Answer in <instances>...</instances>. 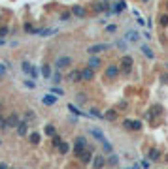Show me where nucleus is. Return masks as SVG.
Returning a JSON list of instances; mask_svg holds the SVG:
<instances>
[{
  "label": "nucleus",
  "mask_w": 168,
  "mask_h": 169,
  "mask_svg": "<svg viewBox=\"0 0 168 169\" xmlns=\"http://www.w3.org/2000/svg\"><path fill=\"white\" fill-rule=\"evenodd\" d=\"M85 150H87V139H85L83 135L76 137V141H74V156H81Z\"/></svg>",
  "instance_id": "nucleus-1"
},
{
  "label": "nucleus",
  "mask_w": 168,
  "mask_h": 169,
  "mask_svg": "<svg viewBox=\"0 0 168 169\" xmlns=\"http://www.w3.org/2000/svg\"><path fill=\"white\" fill-rule=\"evenodd\" d=\"M119 66H121V70L125 71V73H130V70H132V66H134V58L129 55H125L123 58L119 60Z\"/></svg>",
  "instance_id": "nucleus-2"
},
{
  "label": "nucleus",
  "mask_w": 168,
  "mask_h": 169,
  "mask_svg": "<svg viewBox=\"0 0 168 169\" xmlns=\"http://www.w3.org/2000/svg\"><path fill=\"white\" fill-rule=\"evenodd\" d=\"M123 128H125V130H130V132H140L142 130V120L127 119V120H123Z\"/></svg>",
  "instance_id": "nucleus-3"
},
{
  "label": "nucleus",
  "mask_w": 168,
  "mask_h": 169,
  "mask_svg": "<svg viewBox=\"0 0 168 169\" xmlns=\"http://www.w3.org/2000/svg\"><path fill=\"white\" fill-rule=\"evenodd\" d=\"M72 56H59L57 62H55V66H57V70H64V68H70L72 66Z\"/></svg>",
  "instance_id": "nucleus-4"
},
{
  "label": "nucleus",
  "mask_w": 168,
  "mask_h": 169,
  "mask_svg": "<svg viewBox=\"0 0 168 169\" xmlns=\"http://www.w3.org/2000/svg\"><path fill=\"white\" fill-rule=\"evenodd\" d=\"M110 47H111L110 43H96V45H91L87 49V53L89 55H98V53H102V51H108Z\"/></svg>",
  "instance_id": "nucleus-5"
},
{
  "label": "nucleus",
  "mask_w": 168,
  "mask_h": 169,
  "mask_svg": "<svg viewBox=\"0 0 168 169\" xmlns=\"http://www.w3.org/2000/svg\"><path fill=\"white\" fill-rule=\"evenodd\" d=\"M104 75H106L108 79H115L117 75H119V66H117V64H110L108 68H106Z\"/></svg>",
  "instance_id": "nucleus-6"
},
{
  "label": "nucleus",
  "mask_w": 168,
  "mask_h": 169,
  "mask_svg": "<svg viewBox=\"0 0 168 169\" xmlns=\"http://www.w3.org/2000/svg\"><path fill=\"white\" fill-rule=\"evenodd\" d=\"M6 122H8V128H17L21 124V117H19L17 113H12V115L6 119Z\"/></svg>",
  "instance_id": "nucleus-7"
},
{
  "label": "nucleus",
  "mask_w": 168,
  "mask_h": 169,
  "mask_svg": "<svg viewBox=\"0 0 168 169\" xmlns=\"http://www.w3.org/2000/svg\"><path fill=\"white\" fill-rule=\"evenodd\" d=\"M161 156H162V152L159 148H149V152H147V160L149 162H159Z\"/></svg>",
  "instance_id": "nucleus-8"
},
{
  "label": "nucleus",
  "mask_w": 168,
  "mask_h": 169,
  "mask_svg": "<svg viewBox=\"0 0 168 169\" xmlns=\"http://www.w3.org/2000/svg\"><path fill=\"white\" fill-rule=\"evenodd\" d=\"M104 163H106L104 154H96V156L93 158V169H102V167H104Z\"/></svg>",
  "instance_id": "nucleus-9"
},
{
  "label": "nucleus",
  "mask_w": 168,
  "mask_h": 169,
  "mask_svg": "<svg viewBox=\"0 0 168 169\" xmlns=\"http://www.w3.org/2000/svg\"><path fill=\"white\" fill-rule=\"evenodd\" d=\"M89 135H91V137H95V139L98 141V143H104V141H106L104 134H102L100 130H96V128H89Z\"/></svg>",
  "instance_id": "nucleus-10"
},
{
  "label": "nucleus",
  "mask_w": 168,
  "mask_h": 169,
  "mask_svg": "<svg viewBox=\"0 0 168 169\" xmlns=\"http://www.w3.org/2000/svg\"><path fill=\"white\" fill-rule=\"evenodd\" d=\"M57 101H59V96H57V94H53V92L42 98V104H44V105H55Z\"/></svg>",
  "instance_id": "nucleus-11"
},
{
  "label": "nucleus",
  "mask_w": 168,
  "mask_h": 169,
  "mask_svg": "<svg viewBox=\"0 0 168 169\" xmlns=\"http://www.w3.org/2000/svg\"><path fill=\"white\" fill-rule=\"evenodd\" d=\"M81 75H83V81H93V77H95V68H91V66H87L85 70H81Z\"/></svg>",
  "instance_id": "nucleus-12"
},
{
  "label": "nucleus",
  "mask_w": 168,
  "mask_h": 169,
  "mask_svg": "<svg viewBox=\"0 0 168 169\" xmlns=\"http://www.w3.org/2000/svg\"><path fill=\"white\" fill-rule=\"evenodd\" d=\"M68 81H70V83H81V81H83V75H81L79 70H74L72 73L68 75Z\"/></svg>",
  "instance_id": "nucleus-13"
},
{
  "label": "nucleus",
  "mask_w": 168,
  "mask_h": 169,
  "mask_svg": "<svg viewBox=\"0 0 168 169\" xmlns=\"http://www.w3.org/2000/svg\"><path fill=\"white\" fill-rule=\"evenodd\" d=\"M117 117H119V111H117V109H108L104 113V120H110V122L117 120Z\"/></svg>",
  "instance_id": "nucleus-14"
},
{
  "label": "nucleus",
  "mask_w": 168,
  "mask_h": 169,
  "mask_svg": "<svg viewBox=\"0 0 168 169\" xmlns=\"http://www.w3.org/2000/svg\"><path fill=\"white\" fill-rule=\"evenodd\" d=\"M125 40H127V42H138V40H140V34L136 32V30H127Z\"/></svg>",
  "instance_id": "nucleus-15"
},
{
  "label": "nucleus",
  "mask_w": 168,
  "mask_h": 169,
  "mask_svg": "<svg viewBox=\"0 0 168 169\" xmlns=\"http://www.w3.org/2000/svg\"><path fill=\"white\" fill-rule=\"evenodd\" d=\"M28 126H30V124H28L27 120H21V124L17 126V134L21 135V137H23V135H27V134H28Z\"/></svg>",
  "instance_id": "nucleus-16"
},
{
  "label": "nucleus",
  "mask_w": 168,
  "mask_h": 169,
  "mask_svg": "<svg viewBox=\"0 0 168 169\" xmlns=\"http://www.w3.org/2000/svg\"><path fill=\"white\" fill-rule=\"evenodd\" d=\"M72 15H76V17H85L87 15V12H85V8H81V6H72Z\"/></svg>",
  "instance_id": "nucleus-17"
},
{
  "label": "nucleus",
  "mask_w": 168,
  "mask_h": 169,
  "mask_svg": "<svg viewBox=\"0 0 168 169\" xmlns=\"http://www.w3.org/2000/svg\"><path fill=\"white\" fill-rule=\"evenodd\" d=\"M21 70L25 71V73H30V75H32V79L36 77V70H34L28 62H23V64H21Z\"/></svg>",
  "instance_id": "nucleus-18"
},
{
  "label": "nucleus",
  "mask_w": 168,
  "mask_h": 169,
  "mask_svg": "<svg viewBox=\"0 0 168 169\" xmlns=\"http://www.w3.org/2000/svg\"><path fill=\"white\" fill-rule=\"evenodd\" d=\"M36 119H38V117H36V113H34L32 109H28L27 113H25V120H27L28 124H34V122H36Z\"/></svg>",
  "instance_id": "nucleus-19"
},
{
  "label": "nucleus",
  "mask_w": 168,
  "mask_h": 169,
  "mask_svg": "<svg viewBox=\"0 0 168 169\" xmlns=\"http://www.w3.org/2000/svg\"><path fill=\"white\" fill-rule=\"evenodd\" d=\"M79 158H81V162H83V163H89V162L95 158V156H93V150H91V148H89V150H85Z\"/></svg>",
  "instance_id": "nucleus-20"
},
{
  "label": "nucleus",
  "mask_w": 168,
  "mask_h": 169,
  "mask_svg": "<svg viewBox=\"0 0 168 169\" xmlns=\"http://www.w3.org/2000/svg\"><path fill=\"white\" fill-rule=\"evenodd\" d=\"M125 6H127L125 0H119V2H115V4H113V13H121V12L125 9Z\"/></svg>",
  "instance_id": "nucleus-21"
},
{
  "label": "nucleus",
  "mask_w": 168,
  "mask_h": 169,
  "mask_svg": "<svg viewBox=\"0 0 168 169\" xmlns=\"http://www.w3.org/2000/svg\"><path fill=\"white\" fill-rule=\"evenodd\" d=\"M40 139H42V135H40L38 132H32V134L28 135V141L32 143V145H38V143H40Z\"/></svg>",
  "instance_id": "nucleus-22"
},
{
  "label": "nucleus",
  "mask_w": 168,
  "mask_h": 169,
  "mask_svg": "<svg viewBox=\"0 0 168 169\" xmlns=\"http://www.w3.org/2000/svg\"><path fill=\"white\" fill-rule=\"evenodd\" d=\"M59 148V152H60V154H68V152H70V145H68V143H66V141H63V143H60V145L57 147Z\"/></svg>",
  "instance_id": "nucleus-23"
},
{
  "label": "nucleus",
  "mask_w": 168,
  "mask_h": 169,
  "mask_svg": "<svg viewBox=\"0 0 168 169\" xmlns=\"http://www.w3.org/2000/svg\"><path fill=\"white\" fill-rule=\"evenodd\" d=\"M155 117H157V113H155V109H153V107H151V109H149V111H147L145 115H144V119H145V120H149V122H153V120H155Z\"/></svg>",
  "instance_id": "nucleus-24"
},
{
  "label": "nucleus",
  "mask_w": 168,
  "mask_h": 169,
  "mask_svg": "<svg viewBox=\"0 0 168 169\" xmlns=\"http://www.w3.org/2000/svg\"><path fill=\"white\" fill-rule=\"evenodd\" d=\"M102 150L106 152V154H111V152H113V147H111V143H110L108 139L102 143Z\"/></svg>",
  "instance_id": "nucleus-25"
},
{
  "label": "nucleus",
  "mask_w": 168,
  "mask_h": 169,
  "mask_svg": "<svg viewBox=\"0 0 168 169\" xmlns=\"http://www.w3.org/2000/svg\"><path fill=\"white\" fill-rule=\"evenodd\" d=\"M68 109H70V111H72V113H74V115H78V117H89V115H87V113H81V111L78 109V107H74V104H68Z\"/></svg>",
  "instance_id": "nucleus-26"
},
{
  "label": "nucleus",
  "mask_w": 168,
  "mask_h": 169,
  "mask_svg": "<svg viewBox=\"0 0 168 169\" xmlns=\"http://www.w3.org/2000/svg\"><path fill=\"white\" fill-rule=\"evenodd\" d=\"M142 53H144L147 58H153V56H155V53H153L149 47H147V45H142Z\"/></svg>",
  "instance_id": "nucleus-27"
},
{
  "label": "nucleus",
  "mask_w": 168,
  "mask_h": 169,
  "mask_svg": "<svg viewBox=\"0 0 168 169\" xmlns=\"http://www.w3.org/2000/svg\"><path fill=\"white\" fill-rule=\"evenodd\" d=\"M55 134H57V130H55V126H53V124H47V126H45V135L53 137Z\"/></svg>",
  "instance_id": "nucleus-28"
},
{
  "label": "nucleus",
  "mask_w": 168,
  "mask_h": 169,
  "mask_svg": "<svg viewBox=\"0 0 168 169\" xmlns=\"http://www.w3.org/2000/svg\"><path fill=\"white\" fill-rule=\"evenodd\" d=\"M87 66H91V68H98V66H100V58H96V56L89 58V64Z\"/></svg>",
  "instance_id": "nucleus-29"
},
{
  "label": "nucleus",
  "mask_w": 168,
  "mask_h": 169,
  "mask_svg": "<svg viewBox=\"0 0 168 169\" xmlns=\"http://www.w3.org/2000/svg\"><path fill=\"white\" fill-rule=\"evenodd\" d=\"M91 117H95V119H100V120H104V115L100 113L98 109H91V113H89Z\"/></svg>",
  "instance_id": "nucleus-30"
},
{
  "label": "nucleus",
  "mask_w": 168,
  "mask_h": 169,
  "mask_svg": "<svg viewBox=\"0 0 168 169\" xmlns=\"http://www.w3.org/2000/svg\"><path fill=\"white\" fill-rule=\"evenodd\" d=\"M42 75H44V77H47V79L51 77V70H49V66H47V64H44V66H42Z\"/></svg>",
  "instance_id": "nucleus-31"
},
{
  "label": "nucleus",
  "mask_w": 168,
  "mask_h": 169,
  "mask_svg": "<svg viewBox=\"0 0 168 169\" xmlns=\"http://www.w3.org/2000/svg\"><path fill=\"white\" fill-rule=\"evenodd\" d=\"M108 163H110V165H117V163H119V156H115V154H110V158H108Z\"/></svg>",
  "instance_id": "nucleus-32"
},
{
  "label": "nucleus",
  "mask_w": 168,
  "mask_h": 169,
  "mask_svg": "<svg viewBox=\"0 0 168 169\" xmlns=\"http://www.w3.org/2000/svg\"><path fill=\"white\" fill-rule=\"evenodd\" d=\"M51 143H53V147H59L60 143H63V139H60V135H57V134H55V135L51 137Z\"/></svg>",
  "instance_id": "nucleus-33"
},
{
  "label": "nucleus",
  "mask_w": 168,
  "mask_h": 169,
  "mask_svg": "<svg viewBox=\"0 0 168 169\" xmlns=\"http://www.w3.org/2000/svg\"><path fill=\"white\" fill-rule=\"evenodd\" d=\"M53 32H57V28H45V30H40V34H42L44 38H45V36H49V34H53Z\"/></svg>",
  "instance_id": "nucleus-34"
},
{
  "label": "nucleus",
  "mask_w": 168,
  "mask_h": 169,
  "mask_svg": "<svg viewBox=\"0 0 168 169\" xmlns=\"http://www.w3.org/2000/svg\"><path fill=\"white\" fill-rule=\"evenodd\" d=\"M6 71H8V66L4 64V62H0V79H2L4 75H6Z\"/></svg>",
  "instance_id": "nucleus-35"
},
{
  "label": "nucleus",
  "mask_w": 168,
  "mask_h": 169,
  "mask_svg": "<svg viewBox=\"0 0 168 169\" xmlns=\"http://www.w3.org/2000/svg\"><path fill=\"white\" fill-rule=\"evenodd\" d=\"M60 79H63V77H60V73L51 75V83H53V85H59V83H60Z\"/></svg>",
  "instance_id": "nucleus-36"
},
{
  "label": "nucleus",
  "mask_w": 168,
  "mask_h": 169,
  "mask_svg": "<svg viewBox=\"0 0 168 169\" xmlns=\"http://www.w3.org/2000/svg\"><path fill=\"white\" fill-rule=\"evenodd\" d=\"M0 130H8V122L2 115H0Z\"/></svg>",
  "instance_id": "nucleus-37"
},
{
  "label": "nucleus",
  "mask_w": 168,
  "mask_h": 169,
  "mask_svg": "<svg viewBox=\"0 0 168 169\" xmlns=\"http://www.w3.org/2000/svg\"><path fill=\"white\" fill-rule=\"evenodd\" d=\"M51 92H53V94H57L59 98H60V96L64 94V90H63V88H59V86H53V88H51Z\"/></svg>",
  "instance_id": "nucleus-38"
},
{
  "label": "nucleus",
  "mask_w": 168,
  "mask_h": 169,
  "mask_svg": "<svg viewBox=\"0 0 168 169\" xmlns=\"http://www.w3.org/2000/svg\"><path fill=\"white\" fill-rule=\"evenodd\" d=\"M8 32H9V28H8V27H0V38H6Z\"/></svg>",
  "instance_id": "nucleus-39"
},
{
  "label": "nucleus",
  "mask_w": 168,
  "mask_h": 169,
  "mask_svg": "<svg viewBox=\"0 0 168 169\" xmlns=\"http://www.w3.org/2000/svg\"><path fill=\"white\" fill-rule=\"evenodd\" d=\"M159 23H161V27H166V24H168V15H164V13H162V15H161V21H159Z\"/></svg>",
  "instance_id": "nucleus-40"
},
{
  "label": "nucleus",
  "mask_w": 168,
  "mask_h": 169,
  "mask_svg": "<svg viewBox=\"0 0 168 169\" xmlns=\"http://www.w3.org/2000/svg\"><path fill=\"white\" fill-rule=\"evenodd\" d=\"M25 86H27V88H34V86H36V83H34L32 79H27V81H25Z\"/></svg>",
  "instance_id": "nucleus-41"
},
{
  "label": "nucleus",
  "mask_w": 168,
  "mask_h": 169,
  "mask_svg": "<svg viewBox=\"0 0 168 169\" xmlns=\"http://www.w3.org/2000/svg\"><path fill=\"white\" fill-rule=\"evenodd\" d=\"M76 96H78V104H85V100H87V98H85L83 92H79V94H76Z\"/></svg>",
  "instance_id": "nucleus-42"
},
{
  "label": "nucleus",
  "mask_w": 168,
  "mask_h": 169,
  "mask_svg": "<svg viewBox=\"0 0 168 169\" xmlns=\"http://www.w3.org/2000/svg\"><path fill=\"white\" fill-rule=\"evenodd\" d=\"M70 13H72V12H70ZM70 13H68V12H66V13H60V21H68V19H70Z\"/></svg>",
  "instance_id": "nucleus-43"
},
{
  "label": "nucleus",
  "mask_w": 168,
  "mask_h": 169,
  "mask_svg": "<svg viewBox=\"0 0 168 169\" xmlns=\"http://www.w3.org/2000/svg\"><path fill=\"white\" fill-rule=\"evenodd\" d=\"M127 107H129V104H127V101L123 100V101H121V104H119V109H127Z\"/></svg>",
  "instance_id": "nucleus-44"
},
{
  "label": "nucleus",
  "mask_w": 168,
  "mask_h": 169,
  "mask_svg": "<svg viewBox=\"0 0 168 169\" xmlns=\"http://www.w3.org/2000/svg\"><path fill=\"white\" fill-rule=\"evenodd\" d=\"M115 28H117V27H115V24H110V27H108V28H106V30H108V32H115Z\"/></svg>",
  "instance_id": "nucleus-45"
},
{
  "label": "nucleus",
  "mask_w": 168,
  "mask_h": 169,
  "mask_svg": "<svg viewBox=\"0 0 168 169\" xmlns=\"http://www.w3.org/2000/svg\"><path fill=\"white\" fill-rule=\"evenodd\" d=\"M117 47H119V49H125V42H117Z\"/></svg>",
  "instance_id": "nucleus-46"
},
{
  "label": "nucleus",
  "mask_w": 168,
  "mask_h": 169,
  "mask_svg": "<svg viewBox=\"0 0 168 169\" xmlns=\"http://www.w3.org/2000/svg\"><path fill=\"white\" fill-rule=\"evenodd\" d=\"M142 167H144V169L149 167V160H147V162H142Z\"/></svg>",
  "instance_id": "nucleus-47"
},
{
  "label": "nucleus",
  "mask_w": 168,
  "mask_h": 169,
  "mask_svg": "<svg viewBox=\"0 0 168 169\" xmlns=\"http://www.w3.org/2000/svg\"><path fill=\"white\" fill-rule=\"evenodd\" d=\"M129 169H140V165H138V163H134V165H132V167H129Z\"/></svg>",
  "instance_id": "nucleus-48"
},
{
  "label": "nucleus",
  "mask_w": 168,
  "mask_h": 169,
  "mask_svg": "<svg viewBox=\"0 0 168 169\" xmlns=\"http://www.w3.org/2000/svg\"><path fill=\"white\" fill-rule=\"evenodd\" d=\"M0 169H8V165L6 163H0Z\"/></svg>",
  "instance_id": "nucleus-49"
},
{
  "label": "nucleus",
  "mask_w": 168,
  "mask_h": 169,
  "mask_svg": "<svg viewBox=\"0 0 168 169\" xmlns=\"http://www.w3.org/2000/svg\"><path fill=\"white\" fill-rule=\"evenodd\" d=\"M4 43H6V42H4V38H0V45H4Z\"/></svg>",
  "instance_id": "nucleus-50"
},
{
  "label": "nucleus",
  "mask_w": 168,
  "mask_h": 169,
  "mask_svg": "<svg viewBox=\"0 0 168 169\" xmlns=\"http://www.w3.org/2000/svg\"><path fill=\"white\" fill-rule=\"evenodd\" d=\"M164 162H168V154H166V156H164Z\"/></svg>",
  "instance_id": "nucleus-51"
},
{
  "label": "nucleus",
  "mask_w": 168,
  "mask_h": 169,
  "mask_svg": "<svg viewBox=\"0 0 168 169\" xmlns=\"http://www.w3.org/2000/svg\"><path fill=\"white\" fill-rule=\"evenodd\" d=\"M104 2H108V0H104Z\"/></svg>",
  "instance_id": "nucleus-52"
}]
</instances>
